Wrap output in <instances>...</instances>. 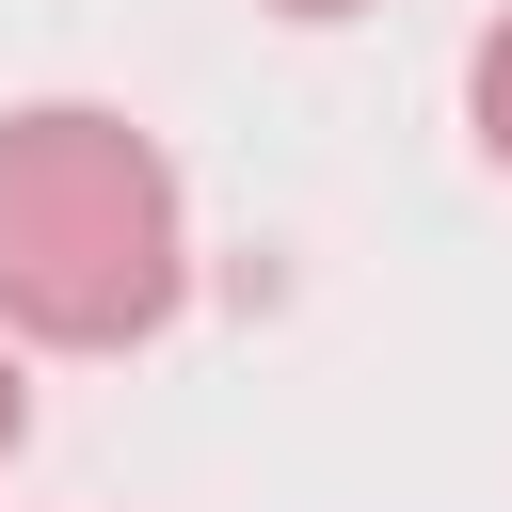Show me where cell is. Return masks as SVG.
Wrapping results in <instances>:
<instances>
[{
	"label": "cell",
	"instance_id": "obj_1",
	"mask_svg": "<svg viewBox=\"0 0 512 512\" xmlns=\"http://www.w3.org/2000/svg\"><path fill=\"white\" fill-rule=\"evenodd\" d=\"M192 304V192L160 128L112 96L0 112V336L16 352H144Z\"/></svg>",
	"mask_w": 512,
	"mask_h": 512
},
{
	"label": "cell",
	"instance_id": "obj_2",
	"mask_svg": "<svg viewBox=\"0 0 512 512\" xmlns=\"http://www.w3.org/2000/svg\"><path fill=\"white\" fill-rule=\"evenodd\" d=\"M464 128H480V160L512 176V16H496V32L464 48Z\"/></svg>",
	"mask_w": 512,
	"mask_h": 512
},
{
	"label": "cell",
	"instance_id": "obj_3",
	"mask_svg": "<svg viewBox=\"0 0 512 512\" xmlns=\"http://www.w3.org/2000/svg\"><path fill=\"white\" fill-rule=\"evenodd\" d=\"M16 432H32V368H16V336H0V464H16Z\"/></svg>",
	"mask_w": 512,
	"mask_h": 512
},
{
	"label": "cell",
	"instance_id": "obj_4",
	"mask_svg": "<svg viewBox=\"0 0 512 512\" xmlns=\"http://www.w3.org/2000/svg\"><path fill=\"white\" fill-rule=\"evenodd\" d=\"M272 16H304V32H320V16H368V0H272Z\"/></svg>",
	"mask_w": 512,
	"mask_h": 512
}]
</instances>
